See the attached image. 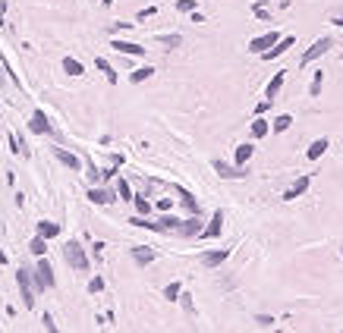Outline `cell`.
<instances>
[{"label": "cell", "instance_id": "6da1fadb", "mask_svg": "<svg viewBox=\"0 0 343 333\" xmlns=\"http://www.w3.org/2000/svg\"><path fill=\"white\" fill-rule=\"evenodd\" d=\"M63 261L73 267V270H79V273L88 270V252L82 248L79 239H69V242H63Z\"/></svg>", "mask_w": 343, "mask_h": 333}, {"label": "cell", "instance_id": "7a4b0ae2", "mask_svg": "<svg viewBox=\"0 0 343 333\" xmlns=\"http://www.w3.org/2000/svg\"><path fill=\"white\" fill-rule=\"evenodd\" d=\"M16 283H19V292H22V305L35 308V276H32V270L19 267L16 270Z\"/></svg>", "mask_w": 343, "mask_h": 333}, {"label": "cell", "instance_id": "3957f363", "mask_svg": "<svg viewBox=\"0 0 343 333\" xmlns=\"http://www.w3.org/2000/svg\"><path fill=\"white\" fill-rule=\"evenodd\" d=\"M32 276H35V289H38V292H41V289H54V286H57V276H54V267L44 261V255L38 258V267H35V273H32Z\"/></svg>", "mask_w": 343, "mask_h": 333}, {"label": "cell", "instance_id": "277c9868", "mask_svg": "<svg viewBox=\"0 0 343 333\" xmlns=\"http://www.w3.org/2000/svg\"><path fill=\"white\" fill-rule=\"evenodd\" d=\"M331 47H334V38H318V41H315V44H312V47H309V50H305L302 57H299V66L315 63V60H318V57H324V53H328Z\"/></svg>", "mask_w": 343, "mask_h": 333}, {"label": "cell", "instance_id": "5b68a950", "mask_svg": "<svg viewBox=\"0 0 343 333\" xmlns=\"http://www.w3.org/2000/svg\"><path fill=\"white\" fill-rule=\"evenodd\" d=\"M293 44H296V35H283V38H280L274 47H268V50L261 53V60H277L280 53H286V50H290Z\"/></svg>", "mask_w": 343, "mask_h": 333}, {"label": "cell", "instance_id": "8992f818", "mask_svg": "<svg viewBox=\"0 0 343 333\" xmlns=\"http://www.w3.org/2000/svg\"><path fill=\"white\" fill-rule=\"evenodd\" d=\"M214 173H218L221 179H240V176H246V170L240 163H227V160H214Z\"/></svg>", "mask_w": 343, "mask_h": 333}, {"label": "cell", "instance_id": "52a82bcc", "mask_svg": "<svg viewBox=\"0 0 343 333\" xmlns=\"http://www.w3.org/2000/svg\"><path fill=\"white\" fill-rule=\"evenodd\" d=\"M277 41H280V35H277V32H268V35H261V38H252V41H249V50L261 57V53H265L268 47H274Z\"/></svg>", "mask_w": 343, "mask_h": 333}, {"label": "cell", "instance_id": "ba28073f", "mask_svg": "<svg viewBox=\"0 0 343 333\" xmlns=\"http://www.w3.org/2000/svg\"><path fill=\"white\" fill-rule=\"evenodd\" d=\"M129 255H133V261H136L139 267H148L154 258H157V252H154L151 245H133V248H129Z\"/></svg>", "mask_w": 343, "mask_h": 333}, {"label": "cell", "instance_id": "9c48e42d", "mask_svg": "<svg viewBox=\"0 0 343 333\" xmlns=\"http://www.w3.org/2000/svg\"><path fill=\"white\" fill-rule=\"evenodd\" d=\"M29 129H32L35 135H50V132H54V126L47 123V117L41 114V110H35V114H32V120H29Z\"/></svg>", "mask_w": 343, "mask_h": 333}, {"label": "cell", "instance_id": "30bf717a", "mask_svg": "<svg viewBox=\"0 0 343 333\" xmlns=\"http://www.w3.org/2000/svg\"><path fill=\"white\" fill-rule=\"evenodd\" d=\"M309 186H312V179H309V176H299V179L293 182V186L283 192V201H296L299 195H305V192H309Z\"/></svg>", "mask_w": 343, "mask_h": 333}, {"label": "cell", "instance_id": "8fae6325", "mask_svg": "<svg viewBox=\"0 0 343 333\" xmlns=\"http://www.w3.org/2000/svg\"><path fill=\"white\" fill-rule=\"evenodd\" d=\"M114 198H117V186L114 189H88V201L92 205H111Z\"/></svg>", "mask_w": 343, "mask_h": 333}, {"label": "cell", "instance_id": "7c38bea8", "mask_svg": "<svg viewBox=\"0 0 343 333\" xmlns=\"http://www.w3.org/2000/svg\"><path fill=\"white\" fill-rule=\"evenodd\" d=\"M224 233V211H214V220L202 230V239H218Z\"/></svg>", "mask_w": 343, "mask_h": 333}, {"label": "cell", "instance_id": "4fadbf2b", "mask_svg": "<svg viewBox=\"0 0 343 333\" xmlns=\"http://www.w3.org/2000/svg\"><path fill=\"white\" fill-rule=\"evenodd\" d=\"M54 157H57L63 166H69V170H82V160L73 151H66V148H54Z\"/></svg>", "mask_w": 343, "mask_h": 333}, {"label": "cell", "instance_id": "5bb4252c", "mask_svg": "<svg viewBox=\"0 0 343 333\" xmlns=\"http://www.w3.org/2000/svg\"><path fill=\"white\" fill-rule=\"evenodd\" d=\"M283 79H286V69H280V72H274V76H271V82H268V88H265V98H268V101H274V98L280 95Z\"/></svg>", "mask_w": 343, "mask_h": 333}, {"label": "cell", "instance_id": "9a60e30c", "mask_svg": "<svg viewBox=\"0 0 343 333\" xmlns=\"http://www.w3.org/2000/svg\"><path fill=\"white\" fill-rule=\"evenodd\" d=\"M111 47L120 50V53H129V57H142V53H145V47H142V44H136V41H123V38H114Z\"/></svg>", "mask_w": 343, "mask_h": 333}, {"label": "cell", "instance_id": "2e32d148", "mask_svg": "<svg viewBox=\"0 0 343 333\" xmlns=\"http://www.w3.org/2000/svg\"><path fill=\"white\" fill-rule=\"evenodd\" d=\"M230 258V248H218V252H205L202 255V264L205 267H221L224 261Z\"/></svg>", "mask_w": 343, "mask_h": 333}, {"label": "cell", "instance_id": "e0dca14e", "mask_svg": "<svg viewBox=\"0 0 343 333\" xmlns=\"http://www.w3.org/2000/svg\"><path fill=\"white\" fill-rule=\"evenodd\" d=\"M202 224H198V214H192V220H183V224H179V236H189V239H195V236H202Z\"/></svg>", "mask_w": 343, "mask_h": 333}, {"label": "cell", "instance_id": "ac0fdd59", "mask_svg": "<svg viewBox=\"0 0 343 333\" xmlns=\"http://www.w3.org/2000/svg\"><path fill=\"white\" fill-rule=\"evenodd\" d=\"M176 192H179V198H183V208L189 211V214H198V211H202V208H198V201H195V195L192 192H186L183 186H173Z\"/></svg>", "mask_w": 343, "mask_h": 333}, {"label": "cell", "instance_id": "d6986e66", "mask_svg": "<svg viewBox=\"0 0 343 333\" xmlns=\"http://www.w3.org/2000/svg\"><path fill=\"white\" fill-rule=\"evenodd\" d=\"M249 132H252V138H265L271 132V126H268L265 117H255V120H252V126H249Z\"/></svg>", "mask_w": 343, "mask_h": 333}, {"label": "cell", "instance_id": "ffe728a7", "mask_svg": "<svg viewBox=\"0 0 343 333\" xmlns=\"http://www.w3.org/2000/svg\"><path fill=\"white\" fill-rule=\"evenodd\" d=\"M328 145H331L328 138H315V142L309 145V151H305V157H309V160H318L324 151H328Z\"/></svg>", "mask_w": 343, "mask_h": 333}, {"label": "cell", "instance_id": "44dd1931", "mask_svg": "<svg viewBox=\"0 0 343 333\" xmlns=\"http://www.w3.org/2000/svg\"><path fill=\"white\" fill-rule=\"evenodd\" d=\"M252 154H255V145H240L236 151H233V160H236L240 166H246L252 160Z\"/></svg>", "mask_w": 343, "mask_h": 333}, {"label": "cell", "instance_id": "7402d4cb", "mask_svg": "<svg viewBox=\"0 0 343 333\" xmlns=\"http://www.w3.org/2000/svg\"><path fill=\"white\" fill-rule=\"evenodd\" d=\"M38 233L44 239H57L60 236V224H54V220H38Z\"/></svg>", "mask_w": 343, "mask_h": 333}, {"label": "cell", "instance_id": "603a6c76", "mask_svg": "<svg viewBox=\"0 0 343 333\" xmlns=\"http://www.w3.org/2000/svg\"><path fill=\"white\" fill-rule=\"evenodd\" d=\"M63 72H66V76H82L85 66H82L76 57H63Z\"/></svg>", "mask_w": 343, "mask_h": 333}, {"label": "cell", "instance_id": "cb8c5ba5", "mask_svg": "<svg viewBox=\"0 0 343 333\" xmlns=\"http://www.w3.org/2000/svg\"><path fill=\"white\" fill-rule=\"evenodd\" d=\"M114 186H117L120 201H133V198H136V195H133V189H129V182H126L123 176H117V179H114Z\"/></svg>", "mask_w": 343, "mask_h": 333}, {"label": "cell", "instance_id": "d4e9b609", "mask_svg": "<svg viewBox=\"0 0 343 333\" xmlns=\"http://www.w3.org/2000/svg\"><path fill=\"white\" fill-rule=\"evenodd\" d=\"M179 295H183V283H179V280H173V283L164 286V299L167 302H179Z\"/></svg>", "mask_w": 343, "mask_h": 333}, {"label": "cell", "instance_id": "484cf974", "mask_svg": "<svg viewBox=\"0 0 343 333\" xmlns=\"http://www.w3.org/2000/svg\"><path fill=\"white\" fill-rule=\"evenodd\" d=\"M151 76H154V66H139L136 72H129V82L139 85V82H145V79H151Z\"/></svg>", "mask_w": 343, "mask_h": 333}, {"label": "cell", "instance_id": "4316f807", "mask_svg": "<svg viewBox=\"0 0 343 333\" xmlns=\"http://www.w3.org/2000/svg\"><path fill=\"white\" fill-rule=\"evenodd\" d=\"M29 252H32L35 258H41V255L47 252V239H44V236L38 233V236H35V239H32V242H29Z\"/></svg>", "mask_w": 343, "mask_h": 333}, {"label": "cell", "instance_id": "83f0119b", "mask_svg": "<svg viewBox=\"0 0 343 333\" xmlns=\"http://www.w3.org/2000/svg\"><path fill=\"white\" fill-rule=\"evenodd\" d=\"M290 126H293V117H290V114H280L274 123H271V132H286Z\"/></svg>", "mask_w": 343, "mask_h": 333}, {"label": "cell", "instance_id": "f1b7e54d", "mask_svg": "<svg viewBox=\"0 0 343 333\" xmlns=\"http://www.w3.org/2000/svg\"><path fill=\"white\" fill-rule=\"evenodd\" d=\"M95 66H98V69L104 72V76H107V82H111V85L117 82V72H114V66H111V63H107L104 57H98V60H95Z\"/></svg>", "mask_w": 343, "mask_h": 333}, {"label": "cell", "instance_id": "f546056e", "mask_svg": "<svg viewBox=\"0 0 343 333\" xmlns=\"http://www.w3.org/2000/svg\"><path fill=\"white\" fill-rule=\"evenodd\" d=\"M133 205H136V211H139L142 217H148V214H151V201H148L145 195H136V198H133Z\"/></svg>", "mask_w": 343, "mask_h": 333}, {"label": "cell", "instance_id": "4dcf8cb0", "mask_svg": "<svg viewBox=\"0 0 343 333\" xmlns=\"http://www.w3.org/2000/svg\"><path fill=\"white\" fill-rule=\"evenodd\" d=\"M321 88H324V72H321V69H315V79H312V85H309V95H312V98H318V95H321Z\"/></svg>", "mask_w": 343, "mask_h": 333}, {"label": "cell", "instance_id": "1f68e13d", "mask_svg": "<svg viewBox=\"0 0 343 333\" xmlns=\"http://www.w3.org/2000/svg\"><path fill=\"white\" fill-rule=\"evenodd\" d=\"M161 44H164L167 50H173V47H179V44H183V38H179V35H161V38H157Z\"/></svg>", "mask_w": 343, "mask_h": 333}, {"label": "cell", "instance_id": "d6a6232c", "mask_svg": "<svg viewBox=\"0 0 343 333\" xmlns=\"http://www.w3.org/2000/svg\"><path fill=\"white\" fill-rule=\"evenodd\" d=\"M195 7H198L195 0H176V10L179 13H195Z\"/></svg>", "mask_w": 343, "mask_h": 333}, {"label": "cell", "instance_id": "836d02e7", "mask_svg": "<svg viewBox=\"0 0 343 333\" xmlns=\"http://www.w3.org/2000/svg\"><path fill=\"white\" fill-rule=\"evenodd\" d=\"M41 324H44V330H47V333H57V330H60L57 324H54V318H50V314H41Z\"/></svg>", "mask_w": 343, "mask_h": 333}, {"label": "cell", "instance_id": "e575fe53", "mask_svg": "<svg viewBox=\"0 0 343 333\" xmlns=\"http://www.w3.org/2000/svg\"><path fill=\"white\" fill-rule=\"evenodd\" d=\"M154 208L164 214V211H170V208H173V201H170V198H157V201H154Z\"/></svg>", "mask_w": 343, "mask_h": 333}, {"label": "cell", "instance_id": "d590c367", "mask_svg": "<svg viewBox=\"0 0 343 333\" xmlns=\"http://www.w3.org/2000/svg\"><path fill=\"white\" fill-rule=\"evenodd\" d=\"M98 179H101V170H98L92 160H88V182H98Z\"/></svg>", "mask_w": 343, "mask_h": 333}, {"label": "cell", "instance_id": "8d00e7d4", "mask_svg": "<svg viewBox=\"0 0 343 333\" xmlns=\"http://www.w3.org/2000/svg\"><path fill=\"white\" fill-rule=\"evenodd\" d=\"M268 107H271V101H268V98H265V101H258V104H255V117H265V114H268Z\"/></svg>", "mask_w": 343, "mask_h": 333}, {"label": "cell", "instance_id": "74e56055", "mask_svg": "<svg viewBox=\"0 0 343 333\" xmlns=\"http://www.w3.org/2000/svg\"><path fill=\"white\" fill-rule=\"evenodd\" d=\"M101 289H104V280H101V276H95V280L88 283V292H101Z\"/></svg>", "mask_w": 343, "mask_h": 333}, {"label": "cell", "instance_id": "f35d334b", "mask_svg": "<svg viewBox=\"0 0 343 333\" xmlns=\"http://www.w3.org/2000/svg\"><path fill=\"white\" fill-rule=\"evenodd\" d=\"M258 327H271V324H274V318H271V314H258Z\"/></svg>", "mask_w": 343, "mask_h": 333}, {"label": "cell", "instance_id": "ab89813d", "mask_svg": "<svg viewBox=\"0 0 343 333\" xmlns=\"http://www.w3.org/2000/svg\"><path fill=\"white\" fill-rule=\"evenodd\" d=\"M154 13H157V7H148V10H142V13H139V19H148V16H154Z\"/></svg>", "mask_w": 343, "mask_h": 333}, {"label": "cell", "instance_id": "60d3db41", "mask_svg": "<svg viewBox=\"0 0 343 333\" xmlns=\"http://www.w3.org/2000/svg\"><path fill=\"white\" fill-rule=\"evenodd\" d=\"M255 16H258V19H265V22L271 19V16H268V10H265V7H255Z\"/></svg>", "mask_w": 343, "mask_h": 333}, {"label": "cell", "instance_id": "b9f144b4", "mask_svg": "<svg viewBox=\"0 0 343 333\" xmlns=\"http://www.w3.org/2000/svg\"><path fill=\"white\" fill-rule=\"evenodd\" d=\"M4 72H7V69H4V66H0V85H4V82H7V76H4Z\"/></svg>", "mask_w": 343, "mask_h": 333}, {"label": "cell", "instance_id": "7bdbcfd3", "mask_svg": "<svg viewBox=\"0 0 343 333\" xmlns=\"http://www.w3.org/2000/svg\"><path fill=\"white\" fill-rule=\"evenodd\" d=\"M337 25H340V29H343V13H340V16H337Z\"/></svg>", "mask_w": 343, "mask_h": 333}, {"label": "cell", "instance_id": "ee69618b", "mask_svg": "<svg viewBox=\"0 0 343 333\" xmlns=\"http://www.w3.org/2000/svg\"><path fill=\"white\" fill-rule=\"evenodd\" d=\"M0 264H7V255L4 252H0Z\"/></svg>", "mask_w": 343, "mask_h": 333}, {"label": "cell", "instance_id": "f6af8a7d", "mask_svg": "<svg viewBox=\"0 0 343 333\" xmlns=\"http://www.w3.org/2000/svg\"><path fill=\"white\" fill-rule=\"evenodd\" d=\"M340 258H343V248H340Z\"/></svg>", "mask_w": 343, "mask_h": 333}]
</instances>
